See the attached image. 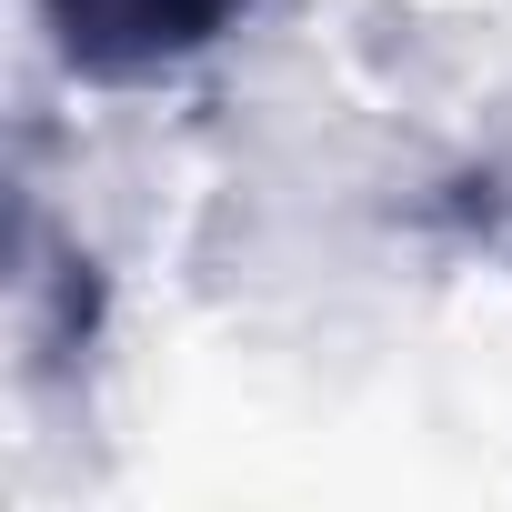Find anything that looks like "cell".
Returning a JSON list of instances; mask_svg holds the SVG:
<instances>
[{"label": "cell", "mask_w": 512, "mask_h": 512, "mask_svg": "<svg viewBox=\"0 0 512 512\" xmlns=\"http://www.w3.org/2000/svg\"><path fill=\"white\" fill-rule=\"evenodd\" d=\"M31 11H41V41L71 81L151 91V81L191 71L241 21V0H31Z\"/></svg>", "instance_id": "6da1fadb"}]
</instances>
